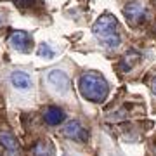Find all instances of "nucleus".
I'll return each mask as SVG.
<instances>
[{
    "label": "nucleus",
    "mask_w": 156,
    "mask_h": 156,
    "mask_svg": "<svg viewBox=\"0 0 156 156\" xmlns=\"http://www.w3.org/2000/svg\"><path fill=\"white\" fill-rule=\"evenodd\" d=\"M37 54H38L40 57H45V59H52V57L56 56V52L50 49L49 44H42L38 47V50H37Z\"/></svg>",
    "instance_id": "nucleus-12"
},
{
    "label": "nucleus",
    "mask_w": 156,
    "mask_h": 156,
    "mask_svg": "<svg viewBox=\"0 0 156 156\" xmlns=\"http://www.w3.org/2000/svg\"><path fill=\"white\" fill-rule=\"evenodd\" d=\"M78 90L83 99L90 102H102L109 94V85L102 75L89 71L78 78Z\"/></svg>",
    "instance_id": "nucleus-1"
},
{
    "label": "nucleus",
    "mask_w": 156,
    "mask_h": 156,
    "mask_svg": "<svg viewBox=\"0 0 156 156\" xmlns=\"http://www.w3.org/2000/svg\"><path fill=\"white\" fill-rule=\"evenodd\" d=\"M92 33L104 44L108 49H118L122 44V35L118 31V21L111 14H102V16L94 23Z\"/></svg>",
    "instance_id": "nucleus-2"
},
{
    "label": "nucleus",
    "mask_w": 156,
    "mask_h": 156,
    "mask_svg": "<svg viewBox=\"0 0 156 156\" xmlns=\"http://www.w3.org/2000/svg\"><path fill=\"white\" fill-rule=\"evenodd\" d=\"M31 44H33L31 35H30L28 31H23V30L12 31L11 37H9V45H11L14 50H17V52H30Z\"/></svg>",
    "instance_id": "nucleus-4"
},
{
    "label": "nucleus",
    "mask_w": 156,
    "mask_h": 156,
    "mask_svg": "<svg viewBox=\"0 0 156 156\" xmlns=\"http://www.w3.org/2000/svg\"><path fill=\"white\" fill-rule=\"evenodd\" d=\"M139 59H140L139 52H137V50H130V52H127V54L123 56L122 62H120V69H122L123 73L130 71V69H132L137 62H139Z\"/></svg>",
    "instance_id": "nucleus-10"
},
{
    "label": "nucleus",
    "mask_w": 156,
    "mask_h": 156,
    "mask_svg": "<svg viewBox=\"0 0 156 156\" xmlns=\"http://www.w3.org/2000/svg\"><path fill=\"white\" fill-rule=\"evenodd\" d=\"M47 82L59 94H66L68 90H69V76L64 71H61V69H52L47 75Z\"/></svg>",
    "instance_id": "nucleus-6"
},
{
    "label": "nucleus",
    "mask_w": 156,
    "mask_h": 156,
    "mask_svg": "<svg viewBox=\"0 0 156 156\" xmlns=\"http://www.w3.org/2000/svg\"><path fill=\"white\" fill-rule=\"evenodd\" d=\"M0 146L5 153V156H19L21 149H19V142H17L16 135L9 132V130H0Z\"/></svg>",
    "instance_id": "nucleus-7"
},
{
    "label": "nucleus",
    "mask_w": 156,
    "mask_h": 156,
    "mask_svg": "<svg viewBox=\"0 0 156 156\" xmlns=\"http://www.w3.org/2000/svg\"><path fill=\"white\" fill-rule=\"evenodd\" d=\"M11 83H12V87L17 89V90H28V89H31L33 82H31V78H30L28 73L12 71L11 73Z\"/></svg>",
    "instance_id": "nucleus-8"
},
{
    "label": "nucleus",
    "mask_w": 156,
    "mask_h": 156,
    "mask_svg": "<svg viewBox=\"0 0 156 156\" xmlns=\"http://www.w3.org/2000/svg\"><path fill=\"white\" fill-rule=\"evenodd\" d=\"M151 89H153V92L156 94V76L153 78V82H151Z\"/></svg>",
    "instance_id": "nucleus-14"
},
{
    "label": "nucleus",
    "mask_w": 156,
    "mask_h": 156,
    "mask_svg": "<svg viewBox=\"0 0 156 156\" xmlns=\"http://www.w3.org/2000/svg\"><path fill=\"white\" fill-rule=\"evenodd\" d=\"M33 156H54V146L49 140H38L33 147Z\"/></svg>",
    "instance_id": "nucleus-11"
},
{
    "label": "nucleus",
    "mask_w": 156,
    "mask_h": 156,
    "mask_svg": "<svg viewBox=\"0 0 156 156\" xmlns=\"http://www.w3.org/2000/svg\"><path fill=\"white\" fill-rule=\"evenodd\" d=\"M123 14L127 17V21L132 24V26H140L147 21V7H146L144 2L140 0H134V2H128L127 5L123 7Z\"/></svg>",
    "instance_id": "nucleus-3"
},
{
    "label": "nucleus",
    "mask_w": 156,
    "mask_h": 156,
    "mask_svg": "<svg viewBox=\"0 0 156 156\" xmlns=\"http://www.w3.org/2000/svg\"><path fill=\"white\" fill-rule=\"evenodd\" d=\"M62 135L68 137V139L75 140V142H87V140H89V132H87V128H85L80 122H76V120L66 123V127L62 128Z\"/></svg>",
    "instance_id": "nucleus-5"
},
{
    "label": "nucleus",
    "mask_w": 156,
    "mask_h": 156,
    "mask_svg": "<svg viewBox=\"0 0 156 156\" xmlns=\"http://www.w3.org/2000/svg\"><path fill=\"white\" fill-rule=\"evenodd\" d=\"M12 2H14L17 7L24 9V7H31V5H35V4H38L40 0H12Z\"/></svg>",
    "instance_id": "nucleus-13"
},
{
    "label": "nucleus",
    "mask_w": 156,
    "mask_h": 156,
    "mask_svg": "<svg viewBox=\"0 0 156 156\" xmlns=\"http://www.w3.org/2000/svg\"><path fill=\"white\" fill-rule=\"evenodd\" d=\"M44 118H45V122L49 123V125H59V123L64 122L66 115H64V111H62L61 108L49 106L47 109H45V113H44Z\"/></svg>",
    "instance_id": "nucleus-9"
}]
</instances>
